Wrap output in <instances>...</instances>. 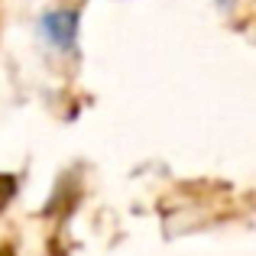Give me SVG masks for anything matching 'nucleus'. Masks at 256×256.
<instances>
[{
	"label": "nucleus",
	"mask_w": 256,
	"mask_h": 256,
	"mask_svg": "<svg viewBox=\"0 0 256 256\" xmlns=\"http://www.w3.org/2000/svg\"><path fill=\"white\" fill-rule=\"evenodd\" d=\"M39 26H42V36L49 39L58 52H68L72 46H75V36H78V13L75 10L46 13Z\"/></svg>",
	"instance_id": "nucleus-1"
}]
</instances>
